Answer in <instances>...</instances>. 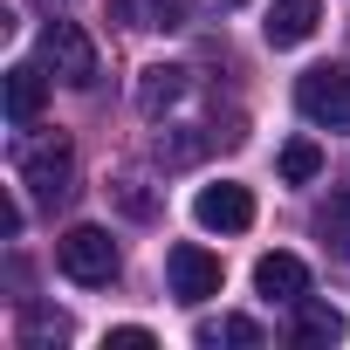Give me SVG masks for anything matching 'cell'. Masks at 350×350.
Masks as SVG:
<instances>
[{
  "label": "cell",
  "instance_id": "cell-7",
  "mask_svg": "<svg viewBox=\"0 0 350 350\" xmlns=\"http://www.w3.org/2000/svg\"><path fill=\"white\" fill-rule=\"evenodd\" d=\"M254 295H261V302H288V309H295V302L309 295V268H302L295 254H261V261H254Z\"/></svg>",
  "mask_w": 350,
  "mask_h": 350
},
{
  "label": "cell",
  "instance_id": "cell-1",
  "mask_svg": "<svg viewBox=\"0 0 350 350\" xmlns=\"http://www.w3.org/2000/svg\"><path fill=\"white\" fill-rule=\"evenodd\" d=\"M14 172H21V186L42 200V206H62L69 193H76V151H69V137H21L14 144Z\"/></svg>",
  "mask_w": 350,
  "mask_h": 350
},
{
  "label": "cell",
  "instance_id": "cell-15",
  "mask_svg": "<svg viewBox=\"0 0 350 350\" xmlns=\"http://www.w3.org/2000/svg\"><path fill=\"white\" fill-rule=\"evenodd\" d=\"M117 14L131 28H179L186 21V0H117Z\"/></svg>",
  "mask_w": 350,
  "mask_h": 350
},
{
  "label": "cell",
  "instance_id": "cell-9",
  "mask_svg": "<svg viewBox=\"0 0 350 350\" xmlns=\"http://www.w3.org/2000/svg\"><path fill=\"white\" fill-rule=\"evenodd\" d=\"M42 103H49V76H42L35 62H14V69H8V124L28 131V124L42 117Z\"/></svg>",
  "mask_w": 350,
  "mask_h": 350
},
{
  "label": "cell",
  "instance_id": "cell-14",
  "mask_svg": "<svg viewBox=\"0 0 350 350\" xmlns=\"http://www.w3.org/2000/svg\"><path fill=\"white\" fill-rule=\"evenodd\" d=\"M193 343H200V350H220V343L254 350V343H261V323H247V316H220V323H200V329H193Z\"/></svg>",
  "mask_w": 350,
  "mask_h": 350
},
{
  "label": "cell",
  "instance_id": "cell-13",
  "mask_svg": "<svg viewBox=\"0 0 350 350\" xmlns=\"http://www.w3.org/2000/svg\"><path fill=\"white\" fill-rule=\"evenodd\" d=\"M316 234H323V247L350 268V186H343V193H329V200L316 206Z\"/></svg>",
  "mask_w": 350,
  "mask_h": 350
},
{
  "label": "cell",
  "instance_id": "cell-5",
  "mask_svg": "<svg viewBox=\"0 0 350 350\" xmlns=\"http://www.w3.org/2000/svg\"><path fill=\"white\" fill-rule=\"evenodd\" d=\"M165 282H172L179 302H213L220 282H227V268H220V254H206L200 241H179V247L165 254Z\"/></svg>",
  "mask_w": 350,
  "mask_h": 350
},
{
  "label": "cell",
  "instance_id": "cell-2",
  "mask_svg": "<svg viewBox=\"0 0 350 350\" xmlns=\"http://www.w3.org/2000/svg\"><path fill=\"white\" fill-rule=\"evenodd\" d=\"M55 268L83 288H103V282H117V241L103 227H69L55 241Z\"/></svg>",
  "mask_w": 350,
  "mask_h": 350
},
{
  "label": "cell",
  "instance_id": "cell-6",
  "mask_svg": "<svg viewBox=\"0 0 350 350\" xmlns=\"http://www.w3.org/2000/svg\"><path fill=\"white\" fill-rule=\"evenodd\" d=\"M193 220H200L206 234H247V227H254V193L234 186V179H213V186H200Z\"/></svg>",
  "mask_w": 350,
  "mask_h": 350
},
{
  "label": "cell",
  "instance_id": "cell-4",
  "mask_svg": "<svg viewBox=\"0 0 350 350\" xmlns=\"http://www.w3.org/2000/svg\"><path fill=\"white\" fill-rule=\"evenodd\" d=\"M42 69H55V83H69V90H90L96 83V42L76 21H49L42 28Z\"/></svg>",
  "mask_w": 350,
  "mask_h": 350
},
{
  "label": "cell",
  "instance_id": "cell-17",
  "mask_svg": "<svg viewBox=\"0 0 350 350\" xmlns=\"http://www.w3.org/2000/svg\"><path fill=\"white\" fill-rule=\"evenodd\" d=\"M110 193L124 200V213H131V220H151V213H158V200H151V186L137 179V172H117V179H110Z\"/></svg>",
  "mask_w": 350,
  "mask_h": 350
},
{
  "label": "cell",
  "instance_id": "cell-10",
  "mask_svg": "<svg viewBox=\"0 0 350 350\" xmlns=\"http://www.w3.org/2000/svg\"><path fill=\"white\" fill-rule=\"evenodd\" d=\"M179 96H186V69H179V62H151V69L137 76V110H144L151 124L179 103Z\"/></svg>",
  "mask_w": 350,
  "mask_h": 350
},
{
  "label": "cell",
  "instance_id": "cell-16",
  "mask_svg": "<svg viewBox=\"0 0 350 350\" xmlns=\"http://www.w3.org/2000/svg\"><path fill=\"white\" fill-rule=\"evenodd\" d=\"M316 172H323V151H316L309 137H295V144H282V179H288V186H309Z\"/></svg>",
  "mask_w": 350,
  "mask_h": 350
},
{
  "label": "cell",
  "instance_id": "cell-18",
  "mask_svg": "<svg viewBox=\"0 0 350 350\" xmlns=\"http://www.w3.org/2000/svg\"><path fill=\"white\" fill-rule=\"evenodd\" d=\"M103 350H151V329L124 323V329H110V336H103Z\"/></svg>",
  "mask_w": 350,
  "mask_h": 350
},
{
  "label": "cell",
  "instance_id": "cell-12",
  "mask_svg": "<svg viewBox=\"0 0 350 350\" xmlns=\"http://www.w3.org/2000/svg\"><path fill=\"white\" fill-rule=\"evenodd\" d=\"M21 350H49V343H69L76 336V323L62 316V309H42V302H21Z\"/></svg>",
  "mask_w": 350,
  "mask_h": 350
},
{
  "label": "cell",
  "instance_id": "cell-11",
  "mask_svg": "<svg viewBox=\"0 0 350 350\" xmlns=\"http://www.w3.org/2000/svg\"><path fill=\"white\" fill-rule=\"evenodd\" d=\"M288 336H295V343H309V350L343 343V309H329V302L302 295V302H295V329H288Z\"/></svg>",
  "mask_w": 350,
  "mask_h": 350
},
{
  "label": "cell",
  "instance_id": "cell-19",
  "mask_svg": "<svg viewBox=\"0 0 350 350\" xmlns=\"http://www.w3.org/2000/svg\"><path fill=\"white\" fill-rule=\"evenodd\" d=\"M227 8H241V0H227Z\"/></svg>",
  "mask_w": 350,
  "mask_h": 350
},
{
  "label": "cell",
  "instance_id": "cell-3",
  "mask_svg": "<svg viewBox=\"0 0 350 350\" xmlns=\"http://www.w3.org/2000/svg\"><path fill=\"white\" fill-rule=\"evenodd\" d=\"M295 110L316 124V131H350V69L343 62H323L295 83Z\"/></svg>",
  "mask_w": 350,
  "mask_h": 350
},
{
  "label": "cell",
  "instance_id": "cell-8",
  "mask_svg": "<svg viewBox=\"0 0 350 350\" xmlns=\"http://www.w3.org/2000/svg\"><path fill=\"white\" fill-rule=\"evenodd\" d=\"M316 21H323V0H275L261 35H268V49H302L316 35Z\"/></svg>",
  "mask_w": 350,
  "mask_h": 350
}]
</instances>
